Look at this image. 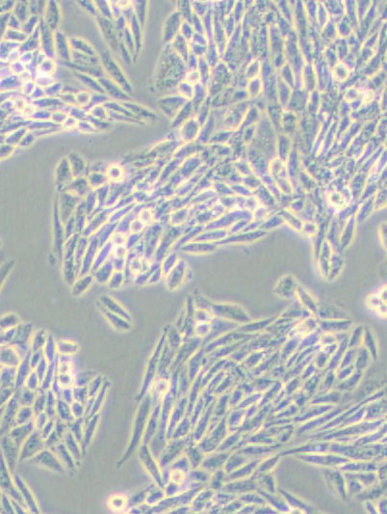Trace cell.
<instances>
[{
	"mask_svg": "<svg viewBox=\"0 0 387 514\" xmlns=\"http://www.w3.org/2000/svg\"><path fill=\"white\" fill-rule=\"evenodd\" d=\"M153 406H154V404L152 401V398H151L150 394L148 393L144 397V399L139 402V407H138L135 420H134L133 431H132V435L129 441V447H128L126 453L124 454V456L121 458V460L117 463L118 468L122 467V465L129 460L131 455L142 444L148 418H149V415H150V412H151Z\"/></svg>",
	"mask_w": 387,
	"mask_h": 514,
	"instance_id": "cell-1",
	"label": "cell"
},
{
	"mask_svg": "<svg viewBox=\"0 0 387 514\" xmlns=\"http://www.w3.org/2000/svg\"><path fill=\"white\" fill-rule=\"evenodd\" d=\"M138 456L141 463L143 464V467L153 480V483L164 489L165 484L163 480V469L159 464L158 458H156L152 454L149 445L141 444L139 446Z\"/></svg>",
	"mask_w": 387,
	"mask_h": 514,
	"instance_id": "cell-2",
	"label": "cell"
},
{
	"mask_svg": "<svg viewBox=\"0 0 387 514\" xmlns=\"http://www.w3.org/2000/svg\"><path fill=\"white\" fill-rule=\"evenodd\" d=\"M189 444V438L170 439L168 440L164 450L162 451L160 457H158L159 464L162 469L169 467L175 459L181 457L182 453H184L185 449Z\"/></svg>",
	"mask_w": 387,
	"mask_h": 514,
	"instance_id": "cell-3",
	"label": "cell"
},
{
	"mask_svg": "<svg viewBox=\"0 0 387 514\" xmlns=\"http://www.w3.org/2000/svg\"><path fill=\"white\" fill-rule=\"evenodd\" d=\"M29 462L58 474H64L67 469L60 458L57 457L55 452L47 448L40 452L37 456L32 457Z\"/></svg>",
	"mask_w": 387,
	"mask_h": 514,
	"instance_id": "cell-4",
	"label": "cell"
},
{
	"mask_svg": "<svg viewBox=\"0 0 387 514\" xmlns=\"http://www.w3.org/2000/svg\"><path fill=\"white\" fill-rule=\"evenodd\" d=\"M43 449H45L44 439L43 438L40 431L35 430L22 444L19 451V462L29 461Z\"/></svg>",
	"mask_w": 387,
	"mask_h": 514,
	"instance_id": "cell-5",
	"label": "cell"
},
{
	"mask_svg": "<svg viewBox=\"0 0 387 514\" xmlns=\"http://www.w3.org/2000/svg\"><path fill=\"white\" fill-rule=\"evenodd\" d=\"M19 407L20 404L16 394L4 407H1V435L7 434L16 425Z\"/></svg>",
	"mask_w": 387,
	"mask_h": 514,
	"instance_id": "cell-6",
	"label": "cell"
},
{
	"mask_svg": "<svg viewBox=\"0 0 387 514\" xmlns=\"http://www.w3.org/2000/svg\"><path fill=\"white\" fill-rule=\"evenodd\" d=\"M1 457L6 461L10 471L15 473L17 462H19V448L8 434L2 435L1 438Z\"/></svg>",
	"mask_w": 387,
	"mask_h": 514,
	"instance_id": "cell-7",
	"label": "cell"
},
{
	"mask_svg": "<svg viewBox=\"0 0 387 514\" xmlns=\"http://www.w3.org/2000/svg\"><path fill=\"white\" fill-rule=\"evenodd\" d=\"M13 478L17 488L19 489L20 495L22 496V499L25 503L28 512L30 514H40V508L38 506L35 495L33 494L30 487L27 485V483L24 481V479L17 473H13Z\"/></svg>",
	"mask_w": 387,
	"mask_h": 514,
	"instance_id": "cell-8",
	"label": "cell"
},
{
	"mask_svg": "<svg viewBox=\"0 0 387 514\" xmlns=\"http://www.w3.org/2000/svg\"><path fill=\"white\" fill-rule=\"evenodd\" d=\"M188 401H189L188 397L185 396L182 398H179L175 402V404L172 410V413H171V416L169 419V423H168V429H167L168 440H170L172 437V434L174 428L176 427V425L179 423V421L187 415Z\"/></svg>",
	"mask_w": 387,
	"mask_h": 514,
	"instance_id": "cell-9",
	"label": "cell"
},
{
	"mask_svg": "<svg viewBox=\"0 0 387 514\" xmlns=\"http://www.w3.org/2000/svg\"><path fill=\"white\" fill-rule=\"evenodd\" d=\"M160 415H161V401L157 402L153 406V408L150 412L142 444L149 445L151 440L157 433V430L159 427V422H160Z\"/></svg>",
	"mask_w": 387,
	"mask_h": 514,
	"instance_id": "cell-10",
	"label": "cell"
},
{
	"mask_svg": "<svg viewBox=\"0 0 387 514\" xmlns=\"http://www.w3.org/2000/svg\"><path fill=\"white\" fill-rule=\"evenodd\" d=\"M35 430H36L35 423H34V421H32L27 423L15 425L13 428H11V430L7 434L15 442V444L19 447V450H20V448H21L22 444L25 442V440L28 438Z\"/></svg>",
	"mask_w": 387,
	"mask_h": 514,
	"instance_id": "cell-11",
	"label": "cell"
},
{
	"mask_svg": "<svg viewBox=\"0 0 387 514\" xmlns=\"http://www.w3.org/2000/svg\"><path fill=\"white\" fill-rule=\"evenodd\" d=\"M171 387V379H169L167 376H160L158 375L156 379L152 383L148 393L150 394L153 404L155 405L157 402L161 401L166 395L167 392L169 391Z\"/></svg>",
	"mask_w": 387,
	"mask_h": 514,
	"instance_id": "cell-12",
	"label": "cell"
},
{
	"mask_svg": "<svg viewBox=\"0 0 387 514\" xmlns=\"http://www.w3.org/2000/svg\"><path fill=\"white\" fill-rule=\"evenodd\" d=\"M99 422V414H96L89 419H85V426H84V435L81 442V449L83 456H86L87 450L92 442L93 435L95 433V430L97 428Z\"/></svg>",
	"mask_w": 387,
	"mask_h": 514,
	"instance_id": "cell-13",
	"label": "cell"
},
{
	"mask_svg": "<svg viewBox=\"0 0 387 514\" xmlns=\"http://www.w3.org/2000/svg\"><path fill=\"white\" fill-rule=\"evenodd\" d=\"M62 441L64 442V444L66 445L68 450L71 452V454L73 455L77 466H79L82 458L84 457L83 453H82V449H81V444L77 441V439L74 437V434L70 430L67 432V434L64 436Z\"/></svg>",
	"mask_w": 387,
	"mask_h": 514,
	"instance_id": "cell-14",
	"label": "cell"
},
{
	"mask_svg": "<svg viewBox=\"0 0 387 514\" xmlns=\"http://www.w3.org/2000/svg\"><path fill=\"white\" fill-rule=\"evenodd\" d=\"M52 450L55 452L57 457L60 458V460L62 461V463L65 465V467L67 469L74 470L77 467V464L74 460L73 455L68 450V448L66 447V445L64 444L63 441L61 443H59Z\"/></svg>",
	"mask_w": 387,
	"mask_h": 514,
	"instance_id": "cell-15",
	"label": "cell"
},
{
	"mask_svg": "<svg viewBox=\"0 0 387 514\" xmlns=\"http://www.w3.org/2000/svg\"><path fill=\"white\" fill-rule=\"evenodd\" d=\"M110 388V381L106 380L105 383L103 384L102 388L100 389V391L98 392V394L93 398V401H92V408L89 412V414L87 415V417H85L84 419H89L92 416L96 415V414H99L100 412V409L104 403V400L106 399V396H107V392H108V389Z\"/></svg>",
	"mask_w": 387,
	"mask_h": 514,
	"instance_id": "cell-16",
	"label": "cell"
},
{
	"mask_svg": "<svg viewBox=\"0 0 387 514\" xmlns=\"http://www.w3.org/2000/svg\"><path fill=\"white\" fill-rule=\"evenodd\" d=\"M56 417L58 419L62 420L63 421H65L67 423H71L75 420L73 415V412H72L71 404H69L65 400H62L61 398H57Z\"/></svg>",
	"mask_w": 387,
	"mask_h": 514,
	"instance_id": "cell-17",
	"label": "cell"
},
{
	"mask_svg": "<svg viewBox=\"0 0 387 514\" xmlns=\"http://www.w3.org/2000/svg\"><path fill=\"white\" fill-rule=\"evenodd\" d=\"M184 455L188 458L192 468H197L202 465L203 461V451L199 446L196 447L189 443L185 449Z\"/></svg>",
	"mask_w": 387,
	"mask_h": 514,
	"instance_id": "cell-18",
	"label": "cell"
},
{
	"mask_svg": "<svg viewBox=\"0 0 387 514\" xmlns=\"http://www.w3.org/2000/svg\"><path fill=\"white\" fill-rule=\"evenodd\" d=\"M59 18H60V13H59L57 4L53 1L48 2L46 5V9H45V24L51 30H53L58 25V22L60 19Z\"/></svg>",
	"mask_w": 387,
	"mask_h": 514,
	"instance_id": "cell-19",
	"label": "cell"
},
{
	"mask_svg": "<svg viewBox=\"0 0 387 514\" xmlns=\"http://www.w3.org/2000/svg\"><path fill=\"white\" fill-rule=\"evenodd\" d=\"M17 380V368L3 367L1 371V389L2 388H15Z\"/></svg>",
	"mask_w": 387,
	"mask_h": 514,
	"instance_id": "cell-20",
	"label": "cell"
},
{
	"mask_svg": "<svg viewBox=\"0 0 387 514\" xmlns=\"http://www.w3.org/2000/svg\"><path fill=\"white\" fill-rule=\"evenodd\" d=\"M33 368L31 363L28 360L20 363L17 368V380H16V390L22 388L25 384V381L28 378L29 374L33 372Z\"/></svg>",
	"mask_w": 387,
	"mask_h": 514,
	"instance_id": "cell-21",
	"label": "cell"
},
{
	"mask_svg": "<svg viewBox=\"0 0 387 514\" xmlns=\"http://www.w3.org/2000/svg\"><path fill=\"white\" fill-rule=\"evenodd\" d=\"M37 394L38 392L32 391L25 386L19 390H16V395L19 399L20 406H33L37 398Z\"/></svg>",
	"mask_w": 387,
	"mask_h": 514,
	"instance_id": "cell-22",
	"label": "cell"
},
{
	"mask_svg": "<svg viewBox=\"0 0 387 514\" xmlns=\"http://www.w3.org/2000/svg\"><path fill=\"white\" fill-rule=\"evenodd\" d=\"M165 498H166V493H165L164 489L154 483L148 492L145 504H147L148 506L152 508V507L157 506L159 503H161Z\"/></svg>",
	"mask_w": 387,
	"mask_h": 514,
	"instance_id": "cell-23",
	"label": "cell"
},
{
	"mask_svg": "<svg viewBox=\"0 0 387 514\" xmlns=\"http://www.w3.org/2000/svg\"><path fill=\"white\" fill-rule=\"evenodd\" d=\"M55 48L57 52L61 55V58H65L69 60L72 57V47L69 46L68 41L61 33H57L55 35Z\"/></svg>",
	"mask_w": 387,
	"mask_h": 514,
	"instance_id": "cell-24",
	"label": "cell"
},
{
	"mask_svg": "<svg viewBox=\"0 0 387 514\" xmlns=\"http://www.w3.org/2000/svg\"><path fill=\"white\" fill-rule=\"evenodd\" d=\"M193 423H192V421H191L190 416L186 415L184 418L179 421V423L176 425V427L174 428L171 439L184 438V437H187L188 433H189V431L191 429V425Z\"/></svg>",
	"mask_w": 387,
	"mask_h": 514,
	"instance_id": "cell-25",
	"label": "cell"
},
{
	"mask_svg": "<svg viewBox=\"0 0 387 514\" xmlns=\"http://www.w3.org/2000/svg\"><path fill=\"white\" fill-rule=\"evenodd\" d=\"M1 363L3 367H11L18 368L19 364V357L18 353L14 351L12 348H4L1 354Z\"/></svg>",
	"mask_w": 387,
	"mask_h": 514,
	"instance_id": "cell-26",
	"label": "cell"
},
{
	"mask_svg": "<svg viewBox=\"0 0 387 514\" xmlns=\"http://www.w3.org/2000/svg\"><path fill=\"white\" fill-rule=\"evenodd\" d=\"M108 507L111 511L114 512H122L129 507V500L127 496L122 494H116L111 496L108 501Z\"/></svg>",
	"mask_w": 387,
	"mask_h": 514,
	"instance_id": "cell-27",
	"label": "cell"
},
{
	"mask_svg": "<svg viewBox=\"0 0 387 514\" xmlns=\"http://www.w3.org/2000/svg\"><path fill=\"white\" fill-rule=\"evenodd\" d=\"M57 374H58V367H56L54 364L51 363V364L48 366L47 372H46V374H45L43 379L42 381V384H41V390L45 391V392H48V391L51 389V386H52L53 382L55 380Z\"/></svg>",
	"mask_w": 387,
	"mask_h": 514,
	"instance_id": "cell-28",
	"label": "cell"
},
{
	"mask_svg": "<svg viewBox=\"0 0 387 514\" xmlns=\"http://www.w3.org/2000/svg\"><path fill=\"white\" fill-rule=\"evenodd\" d=\"M34 418L35 413L32 406H20L16 418V425L32 421H34Z\"/></svg>",
	"mask_w": 387,
	"mask_h": 514,
	"instance_id": "cell-29",
	"label": "cell"
},
{
	"mask_svg": "<svg viewBox=\"0 0 387 514\" xmlns=\"http://www.w3.org/2000/svg\"><path fill=\"white\" fill-rule=\"evenodd\" d=\"M84 426H85V419H75L74 421L69 423V429L74 434V437L77 439V441L81 444L83 435H84Z\"/></svg>",
	"mask_w": 387,
	"mask_h": 514,
	"instance_id": "cell-30",
	"label": "cell"
},
{
	"mask_svg": "<svg viewBox=\"0 0 387 514\" xmlns=\"http://www.w3.org/2000/svg\"><path fill=\"white\" fill-rule=\"evenodd\" d=\"M46 399H47V392L40 390L38 392L37 398L35 400V402H34V404L32 406L33 410H34V413H35V416L38 415V414H40V413L45 412Z\"/></svg>",
	"mask_w": 387,
	"mask_h": 514,
	"instance_id": "cell-31",
	"label": "cell"
},
{
	"mask_svg": "<svg viewBox=\"0 0 387 514\" xmlns=\"http://www.w3.org/2000/svg\"><path fill=\"white\" fill-rule=\"evenodd\" d=\"M105 381H106V379L104 378L103 375H101V374H97V375H96V376H95V377H94V378L89 383V385H88V390H89V397H90V399L94 398V397L98 394V392H99L100 389L102 388V386H103V384L105 383Z\"/></svg>",
	"mask_w": 387,
	"mask_h": 514,
	"instance_id": "cell-32",
	"label": "cell"
},
{
	"mask_svg": "<svg viewBox=\"0 0 387 514\" xmlns=\"http://www.w3.org/2000/svg\"><path fill=\"white\" fill-rule=\"evenodd\" d=\"M73 389H74V400L87 404L88 400L90 399L88 386H74Z\"/></svg>",
	"mask_w": 387,
	"mask_h": 514,
	"instance_id": "cell-33",
	"label": "cell"
},
{
	"mask_svg": "<svg viewBox=\"0 0 387 514\" xmlns=\"http://www.w3.org/2000/svg\"><path fill=\"white\" fill-rule=\"evenodd\" d=\"M56 404H57V397L51 390H49L47 392L45 413L48 415V417L50 419L56 418Z\"/></svg>",
	"mask_w": 387,
	"mask_h": 514,
	"instance_id": "cell-34",
	"label": "cell"
},
{
	"mask_svg": "<svg viewBox=\"0 0 387 514\" xmlns=\"http://www.w3.org/2000/svg\"><path fill=\"white\" fill-rule=\"evenodd\" d=\"M57 380L62 388H70L75 386V375L72 373H65L57 374Z\"/></svg>",
	"mask_w": 387,
	"mask_h": 514,
	"instance_id": "cell-35",
	"label": "cell"
},
{
	"mask_svg": "<svg viewBox=\"0 0 387 514\" xmlns=\"http://www.w3.org/2000/svg\"><path fill=\"white\" fill-rule=\"evenodd\" d=\"M27 6L24 4V2H19L15 5V17L19 19L20 22H26L29 19V12H28Z\"/></svg>",
	"mask_w": 387,
	"mask_h": 514,
	"instance_id": "cell-36",
	"label": "cell"
},
{
	"mask_svg": "<svg viewBox=\"0 0 387 514\" xmlns=\"http://www.w3.org/2000/svg\"><path fill=\"white\" fill-rule=\"evenodd\" d=\"M96 376L95 373L92 372H84L80 373L75 376V386H88L89 383Z\"/></svg>",
	"mask_w": 387,
	"mask_h": 514,
	"instance_id": "cell-37",
	"label": "cell"
},
{
	"mask_svg": "<svg viewBox=\"0 0 387 514\" xmlns=\"http://www.w3.org/2000/svg\"><path fill=\"white\" fill-rule=\"evenodd\" d=\"M25 387H27L28 389L32 390V391H35V392H39L41 390V380L38 376L37 374L35 371H33L28 378L25 381V384H24Z\"/></svg>",
	"mask_w": 387,
	"mask_h": 514,
	"instance_id": "cell-38",
	"label": "cell"
},
{
	"mask_svg": "<svg viewBox=\"0 0 387 514\" xmlns=\"http://www.w3.org/2000/svg\"><path fill=\"white\" fill-rule=\"evenodd\" d=\"M72 412L75 419H81L86 417V404L79 401H75L71 404Z\"/></svg>",
	"mask_w": 387,
	"mask_h": 514,
	"instance_id": "cell-39",
	"label": "cell"
},
{
	"mask_svg": "<svg viewBox=\"0 0 387 514\" xmlns=\"http://www.w3.org/2000/svg\"><path fill=\"white\" fill-rule=\"evenodd\" d=\"M1 512L3 514H15L12 499L4 492L1 494Z\"/></svg>",
	"mask_w": 387,
	"mask_h": 514,
	"instance_id": "cell-40",
	"label": "cell"
},
{
	"mask_svg": "<svg viewBox=\"0 0 387 514\" xmlns=\"http://www.w3.org/2000/svg\"><path fill=\"white\" fill-rule=\"evenodd\" d=\"M16 389L15 388H2L1 389V407H4L11 399L15 396Z\"/></svg>",
	"mask_w": 387,
	"mask_h": 514,
	"instance_id": "cell-41",
	"label": "cell"
},
{
	"mask_svg": "<svg viewBox=\"0 0 387 514\" xmlns=\"http://www.w3.org/2000/svg\"><path fill=\"white\" fill-rule=\"evenodd\" d=\"M209 478V476L203 471H198V470H193V471H190L189 472V480L190 481H193V482H204V481H207Z\"/></svg>",
	"mask_w": 387,
	"mask_h": 514,
	"instance_id": "cell-42",
	"label": "cell"
},
{
	"mask_svg": "<svg viewBox=\"0 0 387 514\" xmlns=\"http://www.w3.org/2000/svg\"><path fill=\"white\" fill-rule=\"evenodd\" d=\"M54 430H55L57 435L63 440L64 436H65V435L67 434V432L70 430V429H69V423L63 421L62 420L56 418L55 429H54Z\"/></svg>",
	"mask_w": 387,
	"mask_h": 514,
	"instance_id": "cell-43",
	"label": "cell"
},
{
	"mask_svg": "<svg viewBox=\"0 0 387 514\" xmlns=\"http://www.w3.org/2000/svg\"><path fill=\"white\" fill-rule=\"evenodd\" d=\"M49 417L48 415L45 413V412H43V413H40L35 416L34 418V423H35V427H36V430L38 431H41L43 426L47 423V421H49Z\"/></svg>",
	"mask_w": 387,
	"mask_h": 514,
	"instance_id": "cell-44",
	"label": "cell"
},
{
	"mask_svg": "<svg viewBox=\"0 0 387 514\" xmlns=\"http://www.w3.org/2000/svg\"><path fill=\"white\" fill-rule=\"evenodd\" d=\"M55 423H56V418H51L49 419V421H47V423L43 426V428L40 431V433L42 434L43 438H47L55 429Z\"/></svg>",
	"mask_w": 387,
	"mask_h": 514,
	"instance_id": "cell-45",
	"label": "cell"
},
{
	"mask_svg": "<svg viewBox=\"0 0 387 514\" xmlns=\"http://www.w3.org/2000/svg\"><path fill=\"white\" fill-rule=\"evenodd\" d=\"M62 442V439L60 438L57 433L55 432V430L47 437V438L44 440V444H45V448L47 449H53L55 448L56 446Z\"/></svg>",
	"mask_w": 387,
	"mask_h": 514,
	"instance_id": "cell-46",
	"label": "cell"
},
{
	"mask_svg": "<svg viewBox=\"0 0 387 514\" xmlns=\"http://www.w3.org/2000/svg\"><path fill=\"white\" fill-rule=\"evenodd\" d=\"M74 387H70V388H63L62 391H61V394H60V397L62 400H65L66 402H68L69 404H72L74 401Z\"/></svg>",
	"mask_w": 387,
	"mask_h": 514,
	"instance_id": "cell-47",
	"label": "cell"
},
{
	"mask_svg": "<svg viewBox=\"0 0 387 514\" xmlns=\"http://www.w3.org/2000/svg\"><path fill=\"white\" fill-rule=\"evenodd\" d=\"M47 369H48V365H47V363H46V361H45L44 359H42L41 362L38 364L37 367H36L35 370H34V371L36 372V374H37L38 376H39V378H40V380H41V384H42V381L43 379V377H44V375H45V374H46V372H47Z\"/></svg>",
	"mask_w": 387,
	"mask_h": 514,
	"instance_id": "cell-48",
	"label": "cell"
},
{
	"mask_svg": "<svg viewBox=\"0 0 387 514\" xmlns=\"http://www.w3.org/2000/svg\"><path fill=\"white\" fill-rule=\"evenodd\" d=\"M18 323H19V319L17 317H15L14 315H9V316H6L3 318L1 325L3 326V328H11L12 326L16 325Z\"/></svg>",
	"mask_w": 387,
	"mask_h": 514,
	"instance_id": "cell-49",
	"label": "cell"
},
{
	"mask_svg": "<svg viewBox=\"0 0 387 514\" xmlns=\"http://www.w3.org/2000/svg\"><path fill=\"white\" fill-rule=\"evenodd\" d=\"M380 238H381V243H382L383 247L385 248L386 251H387V222L383 223L381 226Z\"/></svg>",
	"mask_w": 387,
	"mask_h": 514,
	"instance_id": "cell-50",
	"label": "cell"
},
{
	"mask_svg": "<svg viewBox=\"0 0 387 514\" xmlns=\"http://www.w3.org/2000/svg\"><path fill=\"white\" fill-rule=\"evenodd\" d=\"M76 96V101L78 104H88L91 100V95L87 94V92H79Z\"/></svg>",
	"mask_w": 387,
	"mask_h": 514,
	"instance_id": "cell-51",
	"label": "cell"
},
{
	"mask_svg": "<svg viewBox=\"0 0 387 514\" xmlns=\"http://www.w3.org/2000/svg\"><path fill=\"white\" fill-rule=\"evenodd\" d=\"M59 349L63 354H72L76 351V345L73 343H69V345L67 343H61Z\"/></svg>",
	"mask_w": 387,
	"mask_h": 514,
	"instance_id": "cell-52",
	"label": "cell"
},
{
	"mask_svg": "<svg viewBox=\"0 0 387 514\" xmlns=\"http://www.w3.org/2000/svg\"><path fill=\"white\" fill-rule=\"evenodd\" d=\"M378 296L380 297V299L387 304V285L386 286L381 287V289L379 290V293H378Z\"/></svg>",
	"mask_w": 387,
	"mask_h": 514,
	"instance_id": "cell-53",
	"label": "cell"
}]
</instances>
